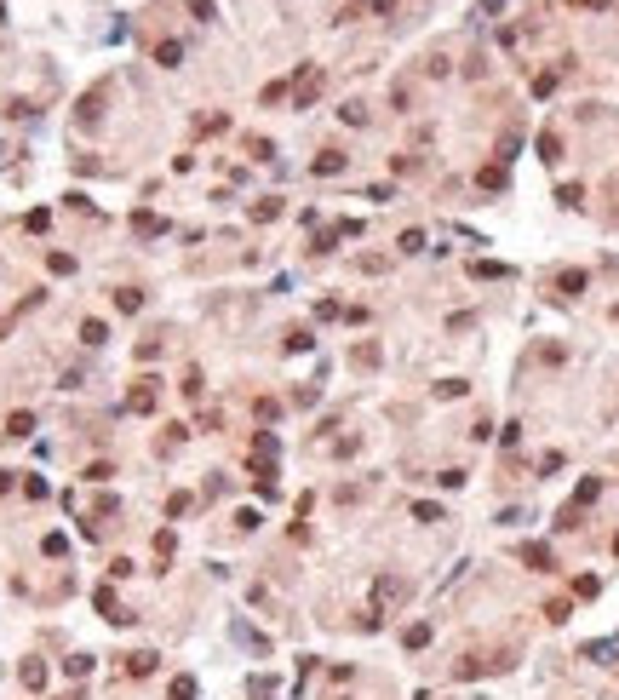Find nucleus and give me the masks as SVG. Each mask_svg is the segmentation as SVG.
Here are the masks:
<instances>
[{"label":"nucleus","mask_w":619,"mask_h":700,"mask_svg":"<svg viewBox=\"0 0 619 700\" xmlns=\"http://www.w3.org/2000/svg\"><path fill=\"white\" fill-rule=\"evenodd\" d=\"M522 562H534V568H551V551H545V545H522Z\"/></svg>","instance_id":"obj_1"},{"label":"nucleus","mask_w":619,"mask_h":700,"mask_svg":"<svg viewBox=\"0 0 619 700\" xmlns=\"http://www.w3.org/2000/svg\"><path fill=\"white\" fill-rule=\"evenodd\" d=\"M580 6H608V0H580Z\"/></svg>","instance_id":"obj_2"}]
</instances>
